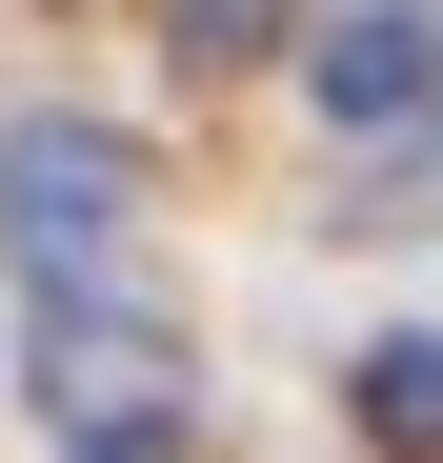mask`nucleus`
Instances as JSON below:
<instances>
[{"label": "nucleus", "mask_w": 443, "mask_h": 463, "mask_svg": "<svg viewBox=\"0 0 443 463\" xmlns=\"http://www.w3.org/2000/svg\"><path fill=\"white\" fill-rule=\"evenodd\" d=\"M323 121H443V0H343V21L303 41Z\"/></svg>", "instance_id": "obj_3"}, {"label": "nucleus", "mask_w": 443, "mask_h": 463, "mask_svg": "<svg viewBox=\"0 0 443 463\" xmlns=\"http://www.w3.org/2000/svg\"><path fill=\"white\" fill-rule=\"evenodd\" d=\"M343 403H363V443H383V463H443V343L403 323V343H363L343 363Z\"/></svg>", "instance_id": "obj_4"}, {"label": "nucleus", "mask_w": 443, "mask_h": 463, "mask_svg": "<svg viewBox=\"0 0 443 463\" xmlns=\"http://www.w3.org/2000/svg\"><path fill=\"white\" fill-rule=\"evenodd\" d=\"M41 403L81 443H162L182 423V343L141 323V302H101V282H41Z\"/></svg>", "instance_id": "obj_2"}, {"label": "nucleus", "mask_w": 443, "mask_h": 463, "mask_svg": "<svg viewBox=\"0 0 443 463\" xmlns=\"http://www.w3.org/2000/svg\"><path fill=\"white\" fill-rule=\"evenodd\" d=\"M141 21H162V61H282L323 0H141Z\"/></svg>", "instance_id": "obj_5"}, {"label": "nucleus", "mask_w": 443, "mask_h": 463, "mask_svg": "<svg viewBox=\"0 0 443 463\" xmlns=\"http://www.w3.org/2000/svg\"><path fill=\"white\" fill-rule=\"evenodd\" d=\"M61 463H162V443H61Z\"/></svg>", "instance_id": "obj_6"}, {"label": "nucleus", "mask_w": 443, "mask_h": 463, "mask_svg": "<svg viewBox=\"0 0 443 463\" xmlns=\"http://www.w3.org/2000/svg\"><path fill=\"white\" fill-rule=\"evenodd\" d=\"M141 222V141L121 121H0V242H21V282H101Z\"/></svg>", "instance_id": "obj_1"}]
</instances>
